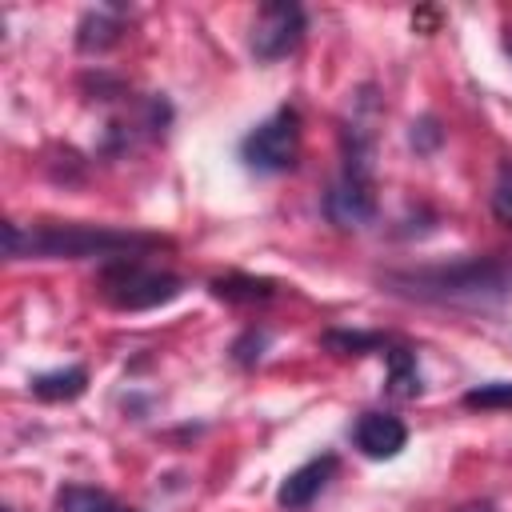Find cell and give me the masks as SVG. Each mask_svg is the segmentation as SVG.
Returning a JSON list of instances; mask_svg holds the SVG:
<instances>
[{"label": "cell", "instance_id": "obj_22", "mask_svg": "<svg viewBox=\"0 0 512 512\" xmlns=\"http://www.w3.org/2000/svg\"><path fill=\"white\" fill-rule=\"evenodd\" d=\"M120 512H140V508H120Z\"/></svg>", "mask_w": 512, "mask_h": 512}, {"label": "cell", "instance_id": "obj_16", "mask_svg": "<svg viewBox=\"0 0 512 512\" xmlns=\"http://www.w3.org/2000/svg\"><path fill=\"white\" fill-rule=\"evenodd\" d=\"M408 144L416 148V156H432L440 144H444V124L428 112V116H420V120H412V128H408Z\"/></svg>", "mask_w": 512, "mask_h": 512}, {"label": "cell", "instance_id": "obj_12", "mask_svg": "<svg viewBox=\"0 0 512 512\" xmlns=\"http://www.w3.org/2000/svg\"><path fill=\"white\" fill-rule=\"evenodd\" d=\"M384 364H388V380H384V392H388V396H396V400H412V396H420L424 380H420L416 352H412L408 344L392 340L388 352H384Z\"/></svg>", "mask_w": 512, "mask_h": 512}, {"label": "cell", "instance_id": "obj_5", "mask_svg": "<svg viewBox=\"0 0 512 512\" xmlns=\"http://www.w3.org/2000/svg\"><path fill=\"white\" fill-rule=\"evenodd\" d=\"M304 32L308 12L296 0H268L256 8V20L248 28V52L256 64H276L304 44Z\"/></svg>", "mask_w": 512, "mask_h": 512}, {"label": "cell", "instance_id": "obj_1", "mask_svg": "<svg viewBox=\"0 0 512 512\" xmlns=\"http://www.w3.org/2000/svg\"><path fill=\"white\" fill-rule=\"evenodd\" d=\"M380 292L412 304L436 308H500L512 300V256L484 252L460 256L444 264H416V268H388L376 276Z\"/></svg>", "mask_w": 512, "mask_h": 512}, {"label": "cell", "instance_id": "obj_23", "mask_svg": "<svg viewBox=\"0 0 512 512\" xmlns=\"http://www.w3.org/2000/svg\"><path fill=\"white\" fill-rule=\"evenodd\" d=\"M4 512H12V508H4Z\"/></svg>", "mask_w": 512, "mask_h": 512}, {"label": "cell", "instance_id": "obj_13", "mask_svg": "<svg viewBox=\"0 0 512 512\" xmlns=\"http://www.w3.org/2000/svg\"><path fill=\"white\" fill-rule=\"evenodd\" d=\"M396 336H388V332H368V328H328L324 336H320V344L328 348V352H336V356H368V352H388V344H392Z\"/></svg>", "mask_w": 512, "mask_h": 512}, {"label": "cell", "instance_id": "obj_3", "mask_svg": "<svg viewBox=\"0 0 512 512\" xmlns=\"http://www.w3.org/2000/svg\"><path fill=\"white\" fill-rule=\"evenodd\" d=\"M96 292L116 312H148L176 300L184 292V280L168 268L144 264V256H128V260H108L96 272Z\"/></svg>", "mask_w": 512, "mask_h": 512}, {"label": "cell", "instance_id": "obj_14", "mask_svg": "<svg viewBox=\"0 0 512 512\" xmlns=\"http://www.w3.org/2000/svg\"><path fill=\"white\" fill-rule=\"evenodd\" d=\"M56 512H120L112 492L92 488V484H64L56 492Z\"/></svg>", "mask_w": 512, "mask_h": 512}, {"label": "cell", "instance_id": "obj_20", "mask_svg": "<svg viewBox=\"0 0 512 512\" xmlns=\"http://www.w3.org/2000/svg\"><path fill=\"white\" fill-rule=\"evenodd\" d=\"M460 512H496V508H492V504H464Z\"/></svg>", "mask_w": 512, "mask_h": 512}, {"label": "cell", "instance_id": "obj_19", "mask_svg": "<svg viewBox=\"0 0 512 512\" xmlns=\"http://www.w3.org/2000/svg\"><path fill=\"white\" fill-rule=\"evenodd\" d=\"M412 28L424 32V36H432L436 32V12H412Z\"/></svg>", "mask_w": 512, "mask_h": 512}, {"label": "cell", "instance_id": "obj_11", "mask_svg": "<svg viewBox=\"0 0 512 512\" xmlns=\"http://www.w3.org/2000/svg\"><path fill=\"white\" fill-rule=\"evenodd\" d=\"M208 292L224 304H268L280 296V284L268 280V276H248V272H228V276H216L208 284Z\"/></svg>", "mask_w": 512, "mask_h": 512}, {"label": "cell", "instance_id": "obj_7", "mask_svg": "<svg viewBox=\"0 0 512 512\" xmlns=\"http://www.w3.org/2000/svg\"><path fill=\"white\" fill-rule=\"evenodd\" d=\"M336 472H340V456H336V452H320V456L304 460L300 468H292V472L280 480L276 504H280L284 512H304V508L332 484Z\"/></svg>", "mask_w": 512, "mask_h": 512}, {"label": "cell", "instance_id": "obj_21", "mask_svg": "<svg viewBox=\"0 0 512 512\" xmlns=\"http://www.w3.org/2000/svg\"><path fill=\"white\" fill-rule=\"evenodd\" d=\"M504 52L512 56V28H508V36H504Z\"/></svg>", "mask_w": 512, "mask_h": 512}, {"label": "cell", "instance_id": "obj_4", "mask_svg": "<svg viewBox=\"0 0 512 512\" xmlns=\"http://www.w3.org/2000/svg\"><path fill=\"white\" fill-rule=\"evenodd\" d=\"M300 140H304V120L296 104H280L268 112L260 124H252L236 148L240 164L256 176H280L292 172L300 160Z\"/></svg>", "mask_w": 512, "mask_h": 512}, {"label": "cell", "instance_id": "obj_18", "mask_svg": "<svg viewBox=\"0 0 512 512\" xmlns=\"http://www.w3.org/2000/svg\"><path fill=\"white\" fill-rule=\"evenodd\" d=\"M268 328H244L240 336H236V344H232V360L240 364V368H252V364H260V356H264V348H268Z\"/></svg>", "mask_w": 512, "mask_h": 512}, {"label": "cell", "instance_id": "obj_10", "mask_svg": "<svg viewBox=\"0 0 512 512\" xmlns=\"http://www.w3.org/2000/svg\"><path fill=\"white\" fill-rule=\"evenodd\" d=\"M28 392L44 404H64V400H76L88 392V368L84 364H64V368H52V372H36L28 380Z\"/></svg>", "mask_w": 512, "mask_h": 512}, {"label": "cell", "instance_id": "obj_8", "mask_svg": "<svg viewBox=\"0 0 512 512\" xmlns=\"http://www.w3.org/2000/svg\"><path fill=\"white\" fill-rule=\"evenodd\" d=\"M352 444L368 460H392L408 448V424L392 412H360L352 424Z\"/></svg>", "mask_w": 512, "mask_h": 512}, {"label": "cell", "instance_id": "obj_15", "mask_svg": "<svg viewBox=\"0 0 512 512\" xmlns=\"http://www.w3.org/2000/svg\"><path fill=\"white\" fill-rule=\"evenodd\" d=\"M464 408L472 412H512V380H488V384H476L460 396Z\"/></svg>", "mask_w": 512, "mask_h": 512}, {"label": "cell", "instance_id": "obj_17", "mask_svg": "<svg viewBox=\"0 0 512 512\" xmlns=\"http://www.w3.org/2000/svg\"><path fill=\"white\" fill-rule=\"evenodd\" d=\"M488 204H492V216H496L500 224H508V228H512V160H500Z\"/></svg>", "mask_w": 512, "mask_h": 512}, {"label": "cell", "instance_id": "obj_9", "mask_svg": "<svg viewBox=\"0 0 512 512\" xmlns=\"http://www.w3.org/2000/svg\"><path fill=\"white\" fill-rule=\"evenodd\" d=\"M124 28H128V8L124 4H100V8H88L76 24V48L84 56H100L108 48H116L124 40Z\"/></svg>", "mask_w": 512, "mask_h": 512}, {"label": "cell", "instance_id": "obj_6", "mask_svg": "<svg viewBox=\"0 0 512 512\" xmlns=\"http://www.w3.org/2000/svg\"><path fill=\"white\" fill-rule=\"evenodd\" d=\"M320 208H324V220L332 228H344V232H360L368 224H376L380 216V200H376V180H360V176H348L340 172L324 196H320Z\"/></svg>", "mask_w": 512, "mask_h": 512}, {"label": "cell", "instance_id": "obj_2", "mask_svg": "<svg viewBox=\"0 0 512 512\" xmlns=\"http://www.w3.org/2000/svg\"><path fill=\"white\" fill-rule=\"evenodd\" d=\"M156 248H168L156 232H132V228H108V224H60V220H36L4 224V252L12 260H128L148 256Z\"/></svg>", "mask_w": 512, "mask_h": 512}]
</instances>
